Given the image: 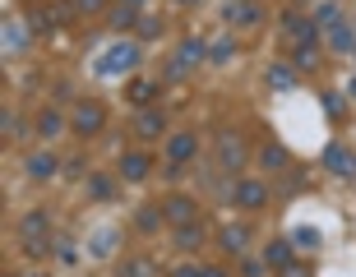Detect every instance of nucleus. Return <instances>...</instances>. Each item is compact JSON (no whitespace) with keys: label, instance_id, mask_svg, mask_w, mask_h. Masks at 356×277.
<instances>
[{"label":"nucleus","instance_id":"nucleus-20","mask_svg":"<svg viewBox=\"0 0 356 277\" xmlns=\"http://www.w3.org/2000/svg\"><path fill=\"white\" fill-rule=\"evenodd\" d=\"M28 28H33V33H56V10L33 5V10H28Z\"/></svg>","mask_w":356,"mask_h":277},{"label":"nucleus","instance_id":"nucleus-23","mask_svg":"<svg viewBox=\"0 0 356 277\" xmlns=\"http://www.w3.org/2000/svg\"><path fill=\"white\" fill-rule=\"evenodd\" d=\"M106 19H111V28H134V24H139V10L120 0V5H111V14H106Z\"/></svg>","mask_w":356,"mask_h":277},{"label":"nucleus","instance_id":"nucleus-35","mask_svg":"<svg viewBox=\"0 0 356 277\" xmlns=\"http://www.w3.org/2000/svg\"><path fill=\"white\" fill-rule=\"evenodd\" d=\"M56 10V24H70L74 14H79V5H70V0H60V5H51Z\"/></svg>","mask_w":356,"mask_h":277},{"label":"nucleus","instance_id":"nucleus-38","mask_svg":"<svg viewBox=\"0 0 356 277\" xmlns=\"http://www.w3.org/2000/svg\"><path fill=\"white\" fill-rule=\"evenodd\" d=\"M79 5V14H97V10H106V0H74Z\"/></svg>","mask_w":356,"mask_h":277},{"label":"nucleus","instance_id":"nucleus-19","mask_svg":"<svg viewBox=\"0 0 356 277\" xmlns=\"http://www.w3.org/2000/svg\"><path fill=\"white\" fill-rule=\"evenodd\" d=\"M28 47V24H19V19H5V51H24Z\"/></svg>","mask_w":356,"mask_h":277},{"label":"nucleus","instance_id":"nucleus-6","mask_svg":"<svg viewBox=\"0 0 356 277\" xmlns=\"http://www.w3.org/2000/svg\"><path fill=\"white\" fill-rule=\"evenodd\" d=\"M245 158H250V148H245V139L241 134H218V162H222L227 171H241L245 167Z\"/></svg>","mask_w":356,"mask_h":277},{"label":"nucleus","instance_id":"nucleus-40","mask_svg":"<svg viewBox=\"0 0 356 277\" xmlns=\"http://www.w3.org/2000/svg\"><path fill=\"white\" fill-rule=\"evenodd\" d=\"M199 277H227L222 268H199Z\"/></svg>","mask_w":356,"mask_h":277},{"label":"nucleus","instance_id":"nucleus-10","mask_svg":"<svg viewBox=\"0 0 356 277\" xmlns=\"http://www.w3.org/2000/svg\"><path fill=\"white\" fill-rule=\"evenodd\" d=\"M227 24L232 28H259L264 24V10L254 0H236V5H227Z\"/></svg>","mask_w":356,"mask_h":277},{"label":"nucleus","instance_id":"nucleus-30","mask_svg":"<svg viewBox=\"0 0 356 277\" xmlns=\"http://www.w3.org/2000/svg\"><path fill=\"white\" fill-rule=\"evenodd\" d=\"M0 134H5V144H14V139H19V120H14L10 106H5V116H0Z\"/></svg>","mask_w":356,"mask_h":277},{"label":"nucleus","instance_id":"nucleus-14","mask_svg":"<svg viewBox=\"0 0 356 277\" xmlns=\"http://www.w3.org/2000/svg\"><path fill=\"white\" fill-rule=\"evenodd\" d=\"M24 171L33 176V181H51V176L60 171V158H56V153H33Z\"/></svg>","mask_w":356,"mask_h":277},{"label":"nucleus","instance_id":"nucleus-42","mask_svg":"<svg viewBox=\"0 0 356 277\" xmlns=\"http://www.w3.org/2000/svg\"><path fill=\"white\" fill-rule=\"evenodd\" d=\"M181 5H190V0H181Z\"/></svg>","mask_w":356,"mask_h":277},{"label":"nucleus","instance_id":"nucleus-18","mask_svg":"<svg viewBox=\"0 0 356 277\" xmlns=\"http://www.w3.org/2000/svg\"><path fill=\"white\" fill-rule=\"evenodd\" d=\"M329 47H333L338 56H352V51H356V33H352L347 24H333V28H329Z\"/></svg>","mask_w":356,"mask_h":277},{"label":"nucleus","instance_id":"nucleus-13","mask_svg":"<svg viewBox=\"0 0 356 277\" xmlns=\"http://www.w3.org/2000/svg\"><path fill=\"white\" fill-rule=\"evenodd\" d=\"M148 171H153V158L148 153H120V176L125 181H144Z\"/></svg>","mask_w":356,"mask_h":277},{"label":"nucleus","instance_id":"nucleus-29","mask_svg":"<svg viewBox=\"0 0 356 277\" xmlns=\"http://www.w3.org/2000/svg\"><path fill=\"white\" fill-rule=\"evenodd\" d=\"M310 19H315V28H333V24H343V19H338V5H333V0H329V5H319V10L310 14Z\"/></svg>","mask_w":356,"mask_h":277},{"label":"nucleus","instance_id":"nucleus-27","mask_svg":"<svg viewBox=\"0 0 356 277\" xmlns=\"http://www.w3.org/2000/svg\"><path fill=\"white\" fill-rule=\"evenodd\" d=\"M291 65L301 69V74H310V69L319 65V51H315V47H296V56H291Z\"/></svg>","mask_w":356,"mask_h":277},{"label":"nucleus","instance_id":"nucleus-24","mask_svg":"<svg viewBox=\"0 0 356 277\" xmlns=\"http://www.w3.org/2000/svg\"><path fill=\"white\" fill-rule=\"evenodd\" d=\"M120 277H158V264H153V259H125V264H120Z\"/></svg>","mask_w":356,"mask_h":277},{"label":"nucleus","instance_id":"nucleus-21","mask_svg":"<svg viewBox=\"0 0 356 277\" xmlns=\"http://www.w3.org/2000/svg\"><path fill=\"white\" fill-rule=\"evenodd\" d=\"M158 92H162V88H158L153 79H139V83H130V102L139 106V111H148V102H153Z\"/></svg>","mask_w":356,"mask_h":277},{"label":"nucleus","instance_id":"nucleus-1","mask_svg":"<svg viewBox=\"0 0 356 277\" xmlns=\"http://www.w3.org/2000/svg\"><path fill=\"white\" fill-rule=\"evenodd\" d=\"M139 42H116V47H111V51L102 56V60H97V74H106V79H116V74H130L134 65H139Z\"/></svg>","mask_w":356,"mask_h":277},{"label":"nucleus","instance_id":"nucleus-12","mask_svg":"<svg viewBox=\"0 0 356 277\" xmlns=\"http://www.w3.org/2000/svg\"><path fill=\"white\" fill-rule=\"evenodd\" d=\"M259 167H264V171H287V167H291V153L277 144V139H268V144L259 148Z\"/></svg>","mask_w":356,"mask_h":277},{"label":"nucleus","instance_id":"nucleus-36","mask_svg":"<svg viewBox=\"0 0 356 277\" xmlns=\"http://www.w3.org/2000/svg\"><path fill=\"white\" fill-rule=\"evenodd\" d=\"M324 111L338 120V116H343V97H338V92H329V97H324Z\"/></svg>","mask_w":356,"mask_h":277},{"label":"nucleus","instance_id":"nucleus-17","mask_svg":"<svg viewBox=\"0 0 356 277\" xmlns=\"http://www.w3.org/2000/svg\"><path fill=\"white\" fill-rule=\"evenodd\" d=\"M60 130H65V116H60L56 106H42L38 111V139H56Z\"/></svg>","mask_w":356,"mask_h":277},{"label":"nucleus","instance_id":"nucleus-22","mask_svg":"<svg viewBox=\"0 0 356 277\" xmlns=\"http://www.w3.org/2000/svg\"><path fill=\"white\" fill-rule=\"evenodd\" d=\"M264 264H268V268H282V264H291V240H268Z\"/></svg>","mask_w":356,"mask_h":277},{"label":"nucleus","instance_id":"nucleus-28","mask_svg":"<svg viewBox=\"0 0 356 277\" xmlns=\"http://www.w3.org/2000/svg\"><path fill=\"white\" fill-rule=\"evenodd\" d=\"M162 217H167L162 208H139V217H134V226H139V231H158V226H162Z\"/></svg>","mask_w":356,"mask_h":277},{"label":"nucleus","instance_id":"nucleus-32","mask_svg":"<svg viewBox=\"0 0 356 277\" xmlns=\"http://www.w3.org/2000/svg\"><path fill=\"white\" fill-rule=\"evenodd\" d=\"M209 60L213 65H227V60H232V37H222L218 47H209Z\"/></svg>","mask_w":356,"mask_h":277},{"label":"nucleus","instance_id":"nucleus-7","mask_svg":"<svg viewBox=\"0 0 356 277\" xmlns=\"http://www.w3.org/2000/svg\"><path fill=\"white\" fill-rule=\"evenodd\" d=\"M324 167H329L338 181H352V176H356V153L343 148V144H329V148H324Z\"/></svg>","mask_w":356,"mask_h":277},{"label":"nucleus","instance_id":"nucleus-41","mask_svg":"<svg viewBox=\"0 0 356 277\" xmlns=\"http://www.w3.org/2000/svg\"><path fill=\"white\" fill-rule=\"evenodd\" d=\"M125 5H144V0H125Z\"/></svg>","mask_w":356,"mask_h":277},{"label":"nucleus","instance_id":"nucleus-39","mask_svg":"<svg viewBox=\"0 0 356 277\" xmlns=\"http://www.w3.org/2000/svg\"><path fill=\"white\" fill-rule=\"evenodd\" d=\"M172 277H199V268H195V264H181V268H176Z\"/></svg>","mask_w":356,"mask_h":277},{"label":"nucleus","instance_id":"nucleus-16","mask_svg":"<svg viewBox=\"0 0 356 277\" xmlns=\"http://www.w3.org/2000/svg\"><path fill=\"white\" fill-rule=\"evenodd\" d=\"M204 236H209V226H204V217H199V222H185V226H176V245H181V250H199V245H204Z\"/></svg>","mask_w":356,"mask_h":277},{"label":"nucleus","instance_id":"nucleus-34","mask_svg":"<svg viewBox=\"0 0 356 277\" xmlns=\"http://www.w3.org/2000/svg\"><path fill=\"white\" fill-rule=\"evenodd\" d=\"M88 194L92 199H106V194H111V181H106V176H92V181H88Z\"/></svg>","mask_w":356,"mask_h":277},{"label":"nucleus","instance_id":"nucleus-4","mask_svg":"<svg viewBox=\"0 0 356 277\" xmlns=\"http://www.w3.org/2000/svg\"><path fill=\"white\" fill-rule=\"evenodd\" d=\"M102 125H106L102 102H79L74 111H70V130H74V134H83V139H88V134H97Z\"/></svg>","mask_w":356,"mask_h":277},{"label":"nucleus","instance_id":"nucleus-3","mask_svg":"<svg viewBox=\"0 0 356 277\" xmlns=\"http://www.w3.org/2000/svg\"><path fill=\"white\" fill-rule=\"evenodd\" d=\"M232 203H236V208H245V212L264 208V203H268V185L254 181V176H245V181L232 185Z\"/></svg>","mask_w":356,"mask_h":277},{"label":"nucleus","instance_id":"nucleus-33","mask_svg":"<svg viewBox=\"0 0 356 277\" xmlns=\"http://www.w3.org/2000/svg\"><path fill=\"white\" fill-rule=\"evenodd\" d=\"M291 245H301V250H319V231H310V226H301Z\"/></svg>","mask_w":356,"mask_h":277},{"label":"nucleus","instance_id":"nucleus-2","mask_svg":"<svg viewBox=\"0 0 356 277\" xmlns=\"http://www.w3.org/2000/svg\"><path fill=\"white\" fill-rule=\"evenodd\" d=\"M204 60H209V42H204V37H185V42H181V51H176V60H172V69H167V74H172V79H181L185 69L204 65Z\"/></svg>","mask_w":356,"mask_h":277},{"label":"nucleus","instance_id":"nucleus-5","mask_svg":"<svg viewBox=\"0 0 356 277\" xmlns=\"http://www.w3.org/2000/svg\"><path fill=\"white\" fill-rule=\"evenodd\" d=\"M250 240H254V231L245 222H232V226L218 231V245H222V254H232V259H245V254H250Z\"/></svg>","mask_w":356,"mask_h":277},{"label":"nucleus","instance_id":"nucleus-37","mask_svg":"<svg viewBox=\"0 0 356 277\" xmlns=\"http://www.w3.org/2000/svg\"><path fill=\"white\" fill-rule=\"evenodd\" d=\"M277 277H310V268H301V264H282V268H277Z\"/></svg>","mask_w":356,"mask_h":277},{"label":"nucleus","instance_id":"nucleus-11","mask_svg":"<svg viewBox=\"0 0 356 277\" xmlns=\"http://www.w3.org/2000/svg\"><path fill=\"white\" fill-rule=\"evenodd\" d=\"M19 236L24 240H38V236H51V212L47 208H33L19 217Z\"/></svg>","mask_w":356,"mask_h":277},{"label":"nucleus","instance_id":"nucleus-26","mask_svg":"<svg viewBox=\"0 0 356 277\" xmlns=\"http://www.w3.org/2000/svg\"><path fill=\"white\" fill-rule=\"evenodd\" d=\"M268 88H277V92L296 88V74H291L287 65H268Z\"/></svg>","mask_w":356,"mask_h":277},{"label":"nucleus","instance_id":"nucleus-15","mask_svg":"<svg viewBox=\"0 0 356 277\" xmlns=\"http://www.w3.org/2000/svg\"><path fill=\"white\" fill-rule=\"evenodd\" d=\"M162 130H167V116L162 111H139V120H134V134L139 139H162Z\"/></svg>","mask_w":356,"mask_h":277},{"label":"nucleus","instance_id":"nucleus-9","mask_svg":"<svg viewBox=\"0 0 356 277\" xmlns=\"http://www.w3.org/2000/svg\"><path fill=\"white\" fill-rule=\"evenodd\" d=\"M162 212H167V222L172 226H185V222H199V203L185 194H172L167 203H162Z\"/></svg>","mask_w":356,"mask_h":277},{"label":"nucleus","instance_id":"nucleus-31","mask_svg":"<svg viewBox=\"0 0 356 277\" xmlns=\"http://www.w3.org/2000/svg\"><path fill=\"white\" fill-rule=\"evenodd\" d=\"M24 250L33 254V259H47L51 254V236H38V240H24Z\"/></svg>","mask_w":356,"mask_h":277},{"label":"nucleus","instance_id":"nucleus-8","mask_svg":"<svg viewBox=\"0 0 356 277\" xmlns=\"http://www.w3.org/2000/svg\"><path fill=\"white\" fill-rule=\"evenodd\" d=\"M190 158H199V139L190 130L172 134V139H167V162H172V167H185Z\"/></svg>","mask_w":356,"mask_h":277},{"label":"nucleus","instance_id":"nucleus-25","mask_svg":"<svg viewBox=\"0 0 356 277\" xmlns=\"http://www.w3.org/2000/svg\"><path fill=\"white\" fill-rule=\"evenodd\" d=\"M162 28H167V24H162L158 14H139V24H134V33H139L144 42H153V37H162Z\"/></svg>","mask_w":356,"mask_h":277}]
</instances>
